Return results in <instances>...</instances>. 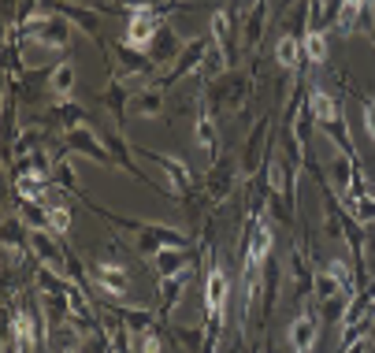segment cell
Masks as SVG:
<instances>
[{"mask_svg":"<svg viewBox=\"0 0 375 353\" xmlns=\"http://www.w3.org/2000/svg\"><path fill=\"white\" fill-rule=\"evenodd\" d=\"M297 52H301V49H297V41H294V38H278V45H275V60L283 63V67H294V63H297Z\"/></svg>","mask_w":375,"mask_h":353,"instance_id":"obj_9","label":"cell"},{"mask_svg":"<svg viewBox=\"0 0 375 353\" xmlns=\"http://www.w3.org/2000/svg\"><path fill=\"white\" fill-rule=\"evenodd\" d=\"M312 342H316V320L301 316L290 327V346H294V353H308V350H312Z\"/></svg>","mask_w":375,"mask_h":353,"instance_id":"obj_4","label":"cell"},{"mask_svg":"<svg viewBox=\"0 0 375 353\" xmlns=\"http://www.w3.org/2000/svg\"><path fill=\"white\" fill-rule=\"evenodd\" d=\"M308 101H312V112H316V120H324V123H335V120H338V108H335V101H331L324 90H312V97H308Z\"/></svg>","mask_w":375,"mask_h":353,"instance_id":"obj_6","label":"cell"},{"mask_svg":"<svg viewBox=\"0 0 375 353\" xmlns=\"http://www.w3.org/2000/svg\"><path fill=\"white\" fill-rule=\"evenodd\" d=\"M212 26H216V41L219 45H227V15L216 12V19H212Z\"/></svg>","mask_w":375,"mask_h":353,"instance_id":"obj_16","label":"cell"},{"mask_svg":"<svg viewBox=\"0 0 375 353\" xmlns=\"http://www.w3.org/2000/svg\"><path fill=\"white\" fill-rule=\"evenodd\" d=\"M142 353H160V338L156 335H142Z\"/></svg>","mask_w":375,"mask_h":353,"instance_id":"obj_17","label":"cell"},{"mask_svg":"<svg viewBox=\"0 0 375 353\" xmlns=\"http://www.w3.org/2000/svg\"><path fill=\"white\" fill-rule=\"evenodd\" d=\"M93 275H97V283L104 286V294H115V297L126 294V268H119V264H97Z\"/></svg>","mask_w":375,"mask_h":353,"instance_id":"obj_3","label":"cell"},{"mask_svg":"<svg viewBox=\"0 0 375 353\" xmlns=\"http://www.w3.org/2000/svg\"><path fill=\"white\" fill-rule=\"evenodd\" d=\"M153 34H156V23L145 12H138L131 19V26H126V45L138 49V52H145L149 45H153Z\"/></svg>","mask_w":375,"mask_h":353,"instance_id":"obj_2","label":"cell"},{"mask_svg":"<svg viewBox=\"0 0 375 353\" xmlns=\"http://www.w3.org/2000/svg\"><path fill=\"white\" fill-rule=\"evenodd\" d=\"M71 82H74V71H71V63H60V71L52 74V90H71Z\"/></svg>","mask_w":375,"mask_h":353,"instance_id":"obj_13","label":"cell"},{"mask_svg":"<svg viewBox=\"0 0 375 353\" xmlns=\"http://www.w3.org/2000/svg\"><path fill=\"white\" fill-rule=\"evenodd\" d=\"M15 342L23 353L34 350V324H30V316H15Z\"/></svg>","mask_w":375,"mask_h":353,"instance_id":"obj_7","label":"cell"},{"mask_svg":"<svg viewBox=\"0 0 375 353\" xmlns=\"http://www.w3.org/2000/svg\"><path fill=\"white\" fill-rule=\"evenodd\" d=\"M223 305H227V272L212 268L208 272V283H205V309H208V316L216 320L223 313Z\"/></svg>","mask_w":375,"mask_h":353,"instance_id":"obj_1","label":"cell"},{"mask_svg":"<svg viewBox=\"0 0 375 353\" xmlns=\"http://www.w3.org/2000/svg\"><path fill=\"white\" fill-rule=\"evenodd\" d=\"M45 220H49V227L56 231V234H67V227H71L67 208H60V205H49V208H45Z\"/></svg>","mask_w":375,"mask_h":353,"instance_id":"obj_10","label":"cell"},{"mask_svg":"<svg viewBox=\"0 0 375 353\" xmlns=\"http://www.w3.org/2000/svg\"><path fill=\"white\" fill-rule=\"evenodd\" d=\"M364 131H368V138L375 142V101L364 104Z\"/></svg>","mask_w":375,"mask_h":353,"instance_id":"obj_15","label":"cell"},{"mask_svg":"<svg viewBox=\"0 0 375 353\" xmlns=\"http://www.w3.org/2000/svg\"><path fill=\"white\" fill-rule=\"evenodd\" d=\"M338 286H346V283H342V279H338V275L331 272V268H327V272L316 279V290H319V297H335V294H338Z\"/></svg>","mask_w":375,"mask_h":353,"instance_id":"obj_12","label":"cell"},{"mask_svg":"<svg viewBox=\"0 0 375 353\" xmlns=\"http://www.w3.org/2000/svg\"><path fill=\"white\" fill-rule=\"evenodd\" d=\"M305 52H308V60H312V63H324L327 60V38L319 34V30H312V34L305 38Z\"/></svg>","mask_w":375,"mask_h":353,"instance_id":"obj_8","label":"cell"},{"mask_svg":"<svg viewBox=\"0 0 375 353\" xmlns=\"http://www.w3.org/2000/svg\"><path fill=\"white\" fill-rule=\"evenodd\" d=\"M267 253H272V227H267V223H256L253 249H249V268H260V264L267 261Z\"/></svg>","mask_w":375,"mask_h":353,"instance_id":"obj_5","label":"cell"},{"mask_svg":"<svg viewBox=\"0 0 375 353\" xmlns=\"http://www.w3.org/2000/svg\"><path fill=\"white\" fill-rule=\"evenodd\" d=\"M364 0H342V12H338V30H349L353 23H357Z\"/></svg>","mask_w":375,"mask_h":353,"instance_id":"obj_11","label":"cell"},{"mask_svg":"<svg viewBox=\"0 0 375 353\" xmlns=\"http://www.w3.org/2000/svg\"><path fill=\"white\" fill-rule=\"evenodd\" d=\"M197 138H201V145H205V149L216 145V131H212V123H208V120H201V123H197Z\"/></svg>","mask_w":375,"mask_h":353,"instance_id":"obj_14","label":"cell"}]
</instances>
